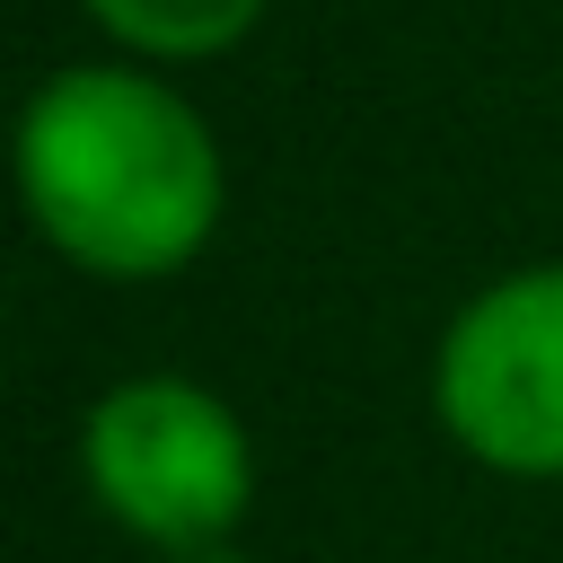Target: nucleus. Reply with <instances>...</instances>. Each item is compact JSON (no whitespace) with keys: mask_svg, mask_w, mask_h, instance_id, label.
Here are the masks:
<instances>
[{"mask_svg":"<svg viewBox=\"0 0 563 563\" xmlns=\"http://www.w3.org/2000/svg\"><path fill=\"white\" fill-rule=\"evenodd\" d=\"M431 413L493 475H563V264L493 273L449 317Z\"/></svg>","mask_w":563,"mask_h":563,"instance_id":"3","label":"nucleus"},{"mask_svg":"<svg viewBox=\"0 0 563 563\" xmlns=\"http://www.w3.org/2000/svg\"><path fill=\"white\" fill-rule=\"evenodd\" d=\"M264 9L273 0H88V18L141 62H211L238 35H255Z\"/></svg>","mask_w":563,"mask_h":563,"instance_id":"4","label":"nucleus"},{"mask_svg":"<svg viewBox=\"0 0 563 563\" xmlns=\"http://www.w3.org/2000/svg\"><path fill=\"white\" fill-rule=\"evenodd\" d=\"M35 238L97 282H167L220 229V141L141 62H70L18 114Z\"/></svg>","mask_w":563,"mask_h":563,"instance_id":"1","label":"nucleus"},{"mask_svg":"<svg viewBox=\"0 0 563 563\" xmlns=\"http://www.w3.org/2000/svg\"><path fill=\"white\" fill-rule=\"evenodd\" d=\"M79 475L97 493V510L158 545H220L246 501H255V440L229 413V396H211L202 378L176 369H141L123 387H106L79 422Z\"/></svg>","mask_w":563,"mask_h":563,"instance_id":"2","label":"nucleus"},{"mask_svg":"<svg viewBox=\"0 0 563 563\" xmlns=\"http://www.w3.org/2000/svg\"><path fill=\"white\" fill-rule=\"evenodd\" d=\"M167 563H246V554L220 537V545H185V554H167Z\"/></svg>","mask_w":563,"mask_h":563,"instance_id":"5","label":"nucleus"}]
</instances>
